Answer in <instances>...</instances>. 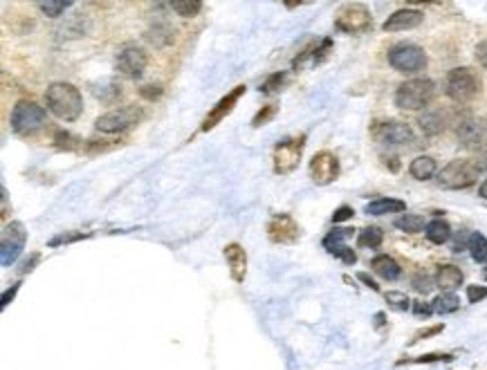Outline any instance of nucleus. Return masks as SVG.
<instances>
[{"label":"nucleus","mask_w":487,"mask_h":370,"mask_svg":"<svg viewBox=\"0 0 487 370\" xmlns=\"http://www.w3.org/2000/svg\"><path fill=\"white\" fill-rule=\"evenodd\" d=\"M45 103L54 117L61 121H76L83 112V97L79 88H74L72 83L56 81L45 92Z\"/></svg>","instance_id":"nucleus-1"},{"label":"nucleus","mask_w":487,"mask_h":370,"mask_svg":"<svg viewBox=\"0 0 487 370\" xmlns=\"http://www.w3.org/2000/svg\"><path fill=\"white\" fill-rule=\"evenodd\" d=\"M436 97V83L432 79H411L404 81L395 92V106L402 110L427 108Z\"/></svg>","instance_id":"nucleus-2"},{"label":"nucleus","mask_w":487,"mask_h":370,"mask_svg":"<svg viewBox=\"0 0 487 370\" xmlns=\"http://www.w3.org/2000/svg\"><path fill=\"white\" fill-rule=\"evenodd\" d=\"M479 173L481 170L474 159H454V162H450L438 173V184L443 188H452V191L470 188L472 184H476Z\"/></svg>","instance_id":"nucleus-3"},{"label":"nucleus","mask_w":487,"mask_h":370,"mask_svg":"<svg viewBox=\"0 0 487 370\" xmlns=\"http://www.w3.org/2000/svg\"><path fill=\"white\" fill-rule=\"evenodd\" d=\"M45 119L47 115L43 106H38L34 101H18L12 110L9 123H12V130L16 135H34L45 126Z\"/></svg>","instance_id":"nucleus-4"},{"label":"nucleus","mask_w":487,"mask_h":370,"mask_svg":"<svg viewBox=\"0 0 487 370\" xmlns=\"http://www.w3.org/2000/svg\"><path fill=\"white\" fill-rule=\"evenodd\" d=\"M303 146H305V135L299 137H290L283 139L274 146V173L276 175H290L292 170H297L301 155H303Z\"/></svg>","instance_id":"nucleus-5"},{"label":"nucleus","mask_w":487,"mask_h":370,"mask_svg":"<svg viewBox=\"0 0 487 370\" xmlns=\"http://www.w3.org/2000/svg\"><path fill=\"white\" fill-rule=\"evenodd\" d=\"M388 63L391 68L404 74H413L425 70L427 65V54L422 47H418L413 43H400L395 47H391L388 52Z\"/></svg>","instance_id":"nucleus-6"},{"label":"nucleus","mask_w":487,"mask_h":370,"mask_svg":"<svg viewBox=\"0 0 487 370\" xmlns=\"http://www.w3.org/2000/svg\"><path fill=\"white\" fill-rule=\"evenodd\" d=\"M445 92L450 99L465 103L474 99V94L479 92V81L470 68H454L445 79Z\"/></svg>","instance_id":"nucleus-7"},{"label":"nucleus","mask_w":487,"mask_h":370,"mask_svg":"<svg viewBox=\"0 0 487 370\" xmlns=\"http://www.w3.org/2000/svg\"><path fill=\"white\" fill-rule=\"evenodd\" d=\"M142 117H144L142 108L126 106V108L110 110V112H106V115H101L97 121H94V128H97L99 132H108V135H112V132H123V130L133 128L135 123L142 121Z\"/></svg>","instance_id":"nucleus-8"},{"label":"nucleus","mask_w":487,"mask_h":370,"mask_svg":"<svg viewBox=\"0 0 487 370\" xmlns=\"http://www.w3.org/2000/svg\"><path fill=\"white\" fill-rule=\"evenodd\" d=\"M335 27L343 34H361L373 27V16H370V12L361 3H352V5L341 7V12L337 14Z\"/></svg>","instance_id":"nucleus-9"},{"label":"nucleus","mask_w":487,"mask_h":370,"mask_svg":"<svg viewBox=\"0 0 487 370\" xmlns=\"http://www.w3.org/2000/svg\"><path fill=\"white\" fill-rule=\"evenodd\" d=\"M27 240V231L23 222H9L3 229V245H0V263L3 267H12L23 254V247Z\"/></svg>","instance_id":"nucleus-10"},{"label":"nucleus","mask_w":487,"mask_h":370,"mask_svg":"<svg viewBox=\"0 0 487 370\" xmlns=\"http://www.w3.org/2000/svg\"><path fill=\"white\" fill-rule=\"evenodd\" d=\"M370 132L384 146H407L413 141V130L404 121H377Z\"/></svg>","instance_id":"nucleus-11"},{"label":"nucleus","mask_w":487,"mask_h":370,"mask_svg":"<svg viewBox=\"0 0 487 370\" xmlns=\"http://www.w3.org/2000/svg\"><path fill=\"white\" fill-rule=\"evenodd\" d=\"M114 65H117L119 74H123V77L139 79L142 74H144L146 65H148V56H146L144 50H142V47L126 45V47H121V50H119Z\"/></svg>","instance_id":"nucleus-12"},{"label":"nucleus","mask_w":487,"mask_h":370,"mask_svg":"<svg viewBox=\"0 0 487 370\" xmlns=\"http://www.w3.org/2000/svg\"><path fill=\"white\" fill-rule=\"evenodd\" d=\"M267 236H270V240L276 245H294L299 240L301 229H299V224L294 222L292 215L276 213L270 218V222H267Z\"/></svg>","instance_id":"nucleus-13"},{"label":"nucleus","mask_w":487,"mask_h":370,"mask_svg":"<svg viewBox=\"0 0 487 370\" xmlns=\"http://www.w3.org/2000/svg\"><path fill=\"white\" fill-rule=\"evenodd\" d=\"M310 177L312 182L317 184H330L339 177V159L337 155L328 153V150H321L312 157L310 162Z\"/></svg>","instance_id":"nucleus-14"},{"label":"nucleus","mask_w":487,"mask_h":370,"mask_svg":"<svg viewBox=\"0 0 487 370\" xmlns=\"http://www.w3.org/2000/svg\"><path fill=\"white\" fill-rule=\"evenodd\" d=\"M245 94V85H236V88L232 90L227 94V97H223L221 101L216 103V106L212 108V112H209V115L205 117V121H203V132H207V130H212V128H216L218 123H221L229 112H232L234 108H236V103H238V99H241Z\"/></svg>","instance_id":"nucleus-15"},{"label":"nucleus","mask_w":487,"mask_h":370,"mask_svg":"<svg viewBox=\"0 0 487 370\" xmlns=\"http://www.w3.org/2000/svg\"><path fill=\"white\" fill-rule=\"evenodd\" d=\"M425 21L422 12H418V9H400V12L391 14L384 25H382V30L384 32H404V30H413L420 23Z\"/></svg>","instance_id":"nucleus-16"},{"label":"nucleus","mask_w":487,"mask_h":370,"mask_svg":"<svg viewBox=\"0 0 487 370\" xmlns=\"http://www.w3.org/2000/svg\"><path fill=\"white\" fill-rule=\"evenodd\" d=\"M225 261H227V267L232 272V279L236 283H243L245 281V274H247V254L245 249L238 243H232L225 247Z\"/></svg>","instance_id":"nucleus-17"},{"label":"nucleus","mask_w":487,"mask_h":370,"mask_svg":"<svg viewBox=\"0 0 487 370\" xmlns=\"http://www.w3.org/2000/svg\"><path fill=\"white\" fill-rule=\"evenodd\" d=\"M458 139H461L463 146H470V148H476L483 144L485 139V126L481 121L476 119H463L458 123Z\"/></svg>","instance_id":"nucleus-18"},{"label":"nucleus","mask_w":487,"mask_h":370,"mask_svg":"<svg viewBox=\"0 0 487 370\" xmlns=\"http://www.w3.org/2000/svg\"><path fill=\"white\" fill-rule=\"evenodd\" d=\"M463 272H461V267H456V265H441V267H438V272H436V288H441L443 292H452L454 294V290H458L463 285Z\"/></svg>","instance_id":"nucleus-19"},{"label":"nucleus","mask_w":487,"mask_h":370,"mask_svg":"<svg viewBox=\"0 0 487 370\" xmlns=\"http://www.w3.org/2000/svg\"><path fill=\"white\" fill-rule=\"evenodd\" d=\"M370 267H373V272L377 274V276L384 279V281H398L400 274H402V270H400L398 261L391 258V256H386V254L375 256V258L370 261Z\"/></svg>","instance_id":"nucleus-20"},{"label":"nucleus","mask_w":487,"mask_h":370,"mask_svg":"<svg viewBox=\"0 0 487 370\" xmlns=\"http://www.w3.org/2000/svg\"><path fill=\"white\" fill-rule=\"evenodd\" d=\"M436 170H438V164H436V159L432 155H420L416 157L411 164H409V173H411L413 179H418V182H427V179H432L436 175Z\"/></svg>","instance_id":"nucleus-21"},{"label":"nucleus","mask_w":487,"mask_h":370,"mask_svg":"<svg viewBox=\"0 0 487 370\" xmlns=\"http://www.w3.org/2000/svg\"><path fill=\"white\" fill-rule=\"evenodd\" d=\"M418 123H420V128H422L425 135H429V137L441 135V132L445 130V117H443L441 110H425L422 115H420Z\"/></svg>","instance_id":"nucleus-22"},{"label":"nucleus","mask_w":487,"mask_h":370,"mask_svg":"<svg viewBox=\"0 0 487 370\" xmlns=\"http://www.w3.org/2000/svg\"><path fill=\"white\" fill-rule=\"evenodd\" d=\"M407 204L402 200H393V197H379L366 204V213L368 215H384V213H402Z\"/></svg>","instance_id":"nucleus-23"},{"label":"nucleus","mask_w":487,"mask_h":370,"mask_svg":"<svg viewBox=\"0 0 487 370\" xmlns=\"http://www.w3.org/2000/svg\"><path fill=\"white\" fill-rule=\"evenodd\" d=\"M144 39L155 47H166V45L173 43V30H171L166 23H157V25L148 27Z\"/></svg>","instance_id":"nucleus-24"},{"label":"nucleus","mask_w":487,"mask_h":370,"mask_svg":"<svg viewBox=\"0 0 487 370\" xmlns=\"http://www.w3.org/2000/svg\"><path fill=\"white\" fill-rule=\"evenodd\" d=\"M425 234H427V238L432 240L434 245H445L447 240L452 238V227L447 224L443 218H436V220H432V222L427 224Z\"/></svg>","instance_id":"nucleus-25"},{"label":"nucleus","mask_w":487,"mask_h":370,"mask_svg":"<svg viewBox=\"0 0 487 370\" xmlns=\"http://www.w3.org/2000/svg\"><path fill=\"white\" fill-rule=\"evenodd\" d=\"M393 224L398 227L400 231H404V234H418V231L427 229L425 218L422 215H416V213H402L400 218H395Z\"/></svg>","instance_id":"nucleus-26"},{"label":"nucleus","mask_w":487,"mask_h":370,"mask_svg":"<svg viewBox=\"0 0 487 370\" xmlns=\"http://www.w3.org/2000/svg\"><path fill=\"white\" fill-rule=\"evenodd\" d=\"M432 308H434V312H438V315H450V312H456L458 308H461V299L452 292H443L441 297L434 299Z\"/></svg>","instance_id":"nucleus-27"},{"label":"nucleus","mask_w":487,"mask_h":370,"mask_svg":"<svg viewBox=\"0 0 487 370\" xmlns=\"http://www.w3.org/2000/svg\"><path fill=\"white\" fill-rule=\"evenodd\" d=\"M467 249H470L472 258L476 263H487V238H485L483 234H470Z\"/></svg>","instance_id":"nucleus-28"},{"label":"nucleus","mask_w":487,"mask_h":370,"mask_svg":"<svg viewBox=\"0 0 487 370\" xmlns=\"http://www.w3.org/2000/svg\"><path fill=\"white\" fill-rule=\"evenodd\" d=\"M382 240H384V234H382L379 227H366V229L359 231V238H357L359 247H370V249L379 247Z\"/></svg>","instance_id":"nucleus-29"},{"label":"nucleus","mask_w":487,"mask_h":370,"mask_svg":"<svg viewBox=\"0 0 487 370\" xmlns=\"http://www.w3.org/2000/svg\"><path fill=\"white\" fill-rule=\"evenodd\" d=\"M70 7L72 3H65V0H43V3H38V9L50 18H59L65 9H70Z\"/></svg>","instance_id":"nucleus-30"},{"label":"nucleus","mask_w":487,"mask_h":370,"mask_svg":"<svg viewBox=\"0 0 487 370\" xmlns=\"http://www.w3.org/2000/svg\"><path fill=\"white\" fill-rule=\"evenodd\" d=\"M171 7H173L176 14L185 16V18H191V16H198V14H200V9H203V3H200V0H187V3H182V0H178V3H173Z\"/></svg>","instance_id":"nucleus-31"},{"label":"nucleus","mask_w":487,"mask_h":370,"mask_svg":"<svg viewBox=\"0 0 487 370\" xmlns=\"http://www.w3.org/2000/svg\"><path fill=\"white\" fill-rule=\"evenodd\" d=\"M283 83H285V72H274V74H270V77L265 79V83L261 85V92H265V94L279 92Z\"/></svg>","instance_id":"nucleus-32"},{"label":"nucleus","mask_w":487,"mask_h":370,"mask_svg":"<svg viewBox=\"0 0 487 370\" xmlns=\"http://www.w3.org/2000/svg\"><path fill=\"white\" fill-rule=\"evenodd\" d=\"M328 252L335 256V258H339V261H343L346 265H352L357 261V254L350 249V247H346V245H335V247H328Z\"/></svg>","instance_id":"nucleus-33"},{"label":"nucleus","mask_w":487,"mask_h":370,"mask_svg":"<svg viewBox=\"0 0 487 370\" xmlns=\"http://www.w3.org/2000/svg\"><path fill=\"white\" fill-rule=\"evenodd\" d=\"M352 231H355V229H332V231L326 236V238H323V247H326V249H328V247L343 245V240L350 238Z\"/></svg>","instance_id":"nucleus-34"},{"label":"nucleus","mask_w":487,"mask_h":370,"mask_svg":"<svg viewBox=\"0 0 487 370\" xmlns=\"http://www.w3.org/2000/svg\"><path fill=\"white\" fill-rule=\"evenodd\" d=\"M452 355H441V353H434V355H422V357H416V359H402L398 362L400 366L402 364H434V362H452Z\"/></svg>","instance_id":"nucleus-35"},{"label":"nucleus","mask_w":487,"mask_h":370,"mask_svg":"<svg viewBox=\"0 0 487 370\" xmlns=\"http://www.w3.org/2000/svg\"><path fill=\"white\" fill-rule=\"evenodd\" d=\"M386 301H388V306L395 308V310H409V308H411V301H409V297L402 292H386Z\"/></svg>","instance_id":"nucleus-36"},{"label":"nucleus","mask_w":487,"mask_h":370,"mask_svg":"<svg viewBox=\"0 0 487 370\" xmlns=\"http://www.w3.org/2000/svg\"><path fill=\"white\" fill-rule=\"evenodd\" d=\"M274 115H276V103H270V106H263V110L256 112L252 126H254V128H261V126H265V123L270 121Z\"/></svg>","instance_id":"nucleus-37"},{"label":"nucleus","mask_w":487,"mask_h":370,"mask_svg":"<svg viewBox=\"0 0 487 370\" xmlns=\"http://www.w3.org/2000/svg\"><path fill=\"white\" fill-rule=\"evenodd\" d=\"M413 288L420 294H429V292L436 288V281L429 279L427 274H418V276H413Z\"/></svg>","instance_id":"nucleus-38"},{"label":"nucleus","mask_w":487,"mask_h":370,"mask_svg":"<svg viewBox=\"0 0 487 370\" xmlns=\"http://www.w3.org/2000/svg\"><path fill=\"white\" fill-rule=\"evenodd\" d=\"M90 234H61L56 236V238L50 240V247H56V245H63V243H74V240H81V238H88Z\"/></svg>","instance_id":"nucleus-39"},{"label":"nucleus","mask_w":487,"mask_h":370,"mask_svg":"<svg viewBox=\"0 0 487 370\" xmlns=\"http://www.w3.org/2000/svg\"><path fill=\"white\" fill-rule=\"evenodd\" d=\"M487 297V288L483 285H470L467 288V301L470 303H479Z\"/></svg>","instance_id":"nucleus-40"},{"label":"nucleus","mask_w":487,"mask_h":370,"mask_svg":"<svg viewBox=\"0 0 487 370\" xmlns=\"http://www.w3.org/2000/svg\"><path fill=\"white\" fill-rule=\"evenodd\" d=\"M54 141H56V146H59V148H68V150L76 146V144H74L76 137H72L70 132H56Z\"/></svg>","instance_id":"nucleus-41"},{"label":"nucleus","mask_w":487,"mask_h":370,"mask_svg":"<svg viewBox=\"0 0 487 370\" xmlns=\"http://www.w3.org/2000/svg\"><path fill=\"white\" fill-rule=\"evenodd\" d=\"M139 94L148 101H155L162 94V88H160V85H144V88H139Z\"/></svg>","instance_id":"nucleus-42"},{"label":"nucleus","mask_w":487,"mask_h":370,"mask_svg":"<svg viewBox=\"0 0 487 370\" xmlns=\"http://www.w3.org/2000/svg\"><path fill=\"white\" fill-rule=\"evenodd\" d=\"M352 213H355V211H352L350 206H346V204H343V206H339V209H337L335 213H332V222H343V220H350V218H352Z\"/></svg>","instance_id":"nucleus-43"},{"label":"nucleus","mask_w":487,"mask_h":370,"mask_svg":"<svg viewBox=\"0 0 487 370\" xmlns=\"http://www.w3.org/2000/svg\"><path fill=\"white\" fill-rule=\"evenodd\" d=\"M476 61L487 70V41H481L479 45H476Z\"/></svg>","instance_id":"nucleus-44"},{"label":"nucleus","mask_w":487,"mask_h":370,"mask_svg":"<svg viewBox=\"0 0 487 370\" xmlns=\"http://www.w3.org/2000/svg\"><path fill=\"white\" fill-rule=\"evenodd\" d=\"M413 312L416 315H425V317H429L434 312V308L429 306V303H422V301H418V303H413Z\"/></svg>","instance_id":"nucleus-45"},{"label":"nucleus","mask_w":487,"mask_h":370,"mask_svg":"<svg viewBox=\"0 0 487 370\" xmlns=\"http://www.w3.org/2000/svg\"><path fill=\"white\" fill-rule=\"evenodd\" d=\"M438 332H443V326H434V328H429V330H420L416 339L413 341H420V339H425V337H432V335H438Z\"/></svg>","instance_id":"nucleus-46"},{"label":"nucleus","mask_w":487,"mask_h":370,"mask_svg":"<svg viewBox=\"0 0 487 370\" xmlns=\"http://www.w3.org/2000/svg\"><path fill=\"white\" fill-rule=\"evenodd\" d=\"M357 279H359L361 283H366V288H370V290H375V292L379 290V285H377V283H375L373 279H370V276H368V274H357Z\"/></svg>","instance_id":"nucleus-47"},{"label":"nucleus","mask_w":487,"mask_h":370,"mask_svg":"<svg viewBox=\"0 0 487 370\" xmlns=\"http://www.w3.org/2000/svg\"><path fill=\"white\" fill-rule=\"evenodd\" d=\"M18 288H21V285H18V283H16V285H14L12 290H7V292H5V297H3V308H7V306H9V301H12V299L16 297Z\"/></svg>","instance_id":"nucleus-48"},{"label":"nucleus","mask_w":487,"mask_h":370,"mask_svg":"<svg viewBox=\"0 0 487 370\" xmlns=\"http://www.w3.org/2000/svg\"><path fill=\"white\" fill-rule=\"evenodd\" d=\"M474 162H476V166H479V170H487V148L479 155V159H474Z\"/></svg>","instance_id":"nucleus-49"},{"label":"nucleus","mask_w":487,"mask_h":370,"mask_svg":"<svg viewBox=\"0 0 487 370\" xmlns=\"http://www.w3.org/2000/svg\"><path fill=\"white\" fill-rule=\"evenodd\" d=\"M384 159H386V166H388L391 170H398V168H400L398 157H384Z\"/></svg>","instance_id":"nucleus-50"},{"label":"nucleus","mask_w":487,"mask_h":370,"mask_svg":"<svg viewBox=\"0 0 487 370\" xmlns=\"http://www.w3.org/2000/svg\"><path fill=\"white\" fill-rule=\"evenodd\" d=\"M36 261H38V256L34 254V256H32V261H27V263H25V267H23V272H27V270H34V263H36Z\"/></svg>","instance_id":"nucleus-51"},{"label":"nucleus","mask_w":487,"mask_h":370,"mask_svg":"<svg viewBox=\"0 0 487 370\" xmlns=\"http://www.w3.org/2000/svg\"><path fill=\"white\" fill-rule=\"evenodd\" d=\"M479 193H481V197H485V200H487V179H485V182L481 184V188H479Z\"/></svg>","instance_id":"nucleus-52"},{"label":"nucleus","mask_w":487,"mask_h":370,"mask_svg":"<svg viewBox=\"0 0 487 370\" xmlns=\"http://www.w3.org/2000/svg\"><path fill=\"white\" fill-rule=\"evenodd\" d=\"M483 276H485V279H487V270H485V272H483Z\"/></svg>","instance_id":"nucleus-53"}]
</instances>
